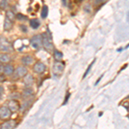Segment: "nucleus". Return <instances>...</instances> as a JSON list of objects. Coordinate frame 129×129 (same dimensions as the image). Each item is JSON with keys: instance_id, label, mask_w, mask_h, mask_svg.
<instances>
[{"instance_id": "obj_1", "label": "nucleus", "mask_w": 129, "mask_h": 129, "mask_svg": "<svg viewBox=\"0 0 129 129\" xmlns=\"http://www.w3.org/2000/svg\"><path fill=\"white\" fill-rule=\"evenodd\" d=\"M41 36H42V46L44 47V48L47 49V51H52L53 49V44L51 41L50 35L45 33Z\"/></svg>"}, {"instance_id": "obj_2", "label": "nucleus", "mask_w": 129, "mask_h": 129, "mask_svg": "<svg viewBox=\"0 0 129 129\" xmlns=\"http://www.w3.org/2000/svg\"><path fill=\"white\" fill-rule=\"evenodd\" d=\"M30 45L32 46L33 48L39 49L42 46V36L41 35L33 36L30 40Z\"/></svg>"}, {"instance_id": "obj_3", "label": "nucleus", "mask_w": 129, "mask_h": 129, "mask_svg": "<svg viewBox=\"0 0 129 129\" xmlns=\"http://www.w3.org/2000/svg\"><path fill=\"white\" fill-rule=\"evenodd\" d=\"M0 51H3V52L13 51V47H12L11 44L5 38H0Z\"/></svg>"}, {"instance_id": "obj_4", "label": "nucleus", "mask_w": 129, "mask_h": 129, "mask_svg": "<svg viewBox=\"0 0 129 129\" xmlns=\"http://www.w3.org/2000/svg\"><path fill=\"white\" fill-rule=\"evenodd\" d=\"M28 73V70H27L26 67L24 66H18L16 70V72L13 76V79H18V78H23V77Z\"/></svg>"}, {"instance_id": "obj_5", "label": "nucleus", "mask_w": 129, "mask_h": 129, "mask_svg": "<svg viewBox=\"0 0 129 129\" xmlns=\"http://www.w3.org/2000/svg\"><path fill=\"white\" fill-rule=\"evenodd\" d=\"M12 112L9 109L8 107H1L0 108V119L2 120H7L11 116Z\"/></svg>"}, {"instance_id": "obj_6", "label": "nucleus", "mask_w": 129, "mask_h": 129, "mask_svg": "<svg viewBox=\"0 0 129 129\" xmlns=\"http://www.w3.org/2000/svg\"><path fill=\"white\" fill-rule=\"evenodd\" d=\"M64 64L63 62L60 61H56L54 64H53V73L54 75H60L64 71Z\"/></svg>"}, {"instance_id": "obj_7", "label": "nucleus", "mask_w": 129, "mask_h": 129, "mask_svg": "<svg viewBox=\"0 0 129 129\" xmlns=\"http://www.w3.org/2000/svg\"><path fill=\"white\" fill-rule=\"evenodd\" d=\"M8 108L11 112H16L20 109V104L16 100H10L8 103Z\"/></svg>"}, {"instance_id": "obj_8", "label": "nucleus", "mask_w": 129, "mask_h": 129, "mask_svg": "<svg viewBox=\"0 0 129 129\" xmlns=\"http://www.w3.org/2000/svg\"><path fill=\"white\" fill-rule=\"evenodd\" d=\"M33 70H34L35 72L38 74H41L46 71V66L42 62H37V63L35 64L34 67H33Z\"/></svg>"}, {"instance_id": "obj_9", "label": "nucleus", "mask_w": 129, "mask_h": 129, "mask_svg": "<svg viewBox=\"0 0 129 129\" xmlns=\"http://www.w3.org/2000/svg\"><path fill=\"white\" fill-rule=\"evenodd\" d=\"M23 78H24V79H23L24 84L26 85L27 87L32 86V84H34V80H35V79H34V77H33V75L27 73V74L23 77Z\"/></svg>"}, {"instance_id": "obj_10", "label": "nucleus", "mask_w": 129, "mask_h": 129, "mask_svg": "<svg viewBox=\"0 0 129 129\" xmlns=\"http://www.w3.org/2000/svg\"><path fill=\"white\" fill-rule=\"evenodd\" d=\"M4 72L6 76H12L14 73V67L12 64H6L4 66Z\"/></svg>"}, {"instance_id": "obj_11", "label": "nucleus", "mask_w": 129, "mask_h": 129, "mask_svg": "<svg viewBox=\"0 0 129 129\" xmlns=\"http://www.w3.org/2000/svg\"><path fill=\"white\" fill-rule=\"evenodd\" d=\"M16 126V123L14 120H9V121H5V123L1 125V128L7 129V128H14Z\"/></svg>"}, {"instance_id": "obj_12", "label": "nucleus", "mask_w": 129, "mask_h": 129, "mask_svg": "<svg viewBox=\"0 0 129 129\" xmlns=\"http://www.w3.org/2000/svg\"><path fill=\"white\" fill-rule=\"evenodd\" d=\"M22 64H26V66H29L34 62V59L31 56H24V57L22 58Z\"/></svg>"}, {"instance_id": "obj_13", "label": "nucleus", "mask_w": 129, "mask_h": 129, "mask_svg": "<svg viewBox=\"0 0 129 129\" xmlns=\"http://www.w3.org/2000/svg\"><path fill=\"white\" fill-rule=\"evenodd\" d=\"M12 25H13V22L6 17L5 20V25H4V28H5V30H6V31L10 30L12 28Z\"/></svg>"}, {"instance_id": "obj_14", "label": "nucleus", "mask_w": 129, "mask_h": 129, "mask_svg": "<svg viewBox=\"0 0 129 129\" xmlns=\"http://www.w3.org/2000/svg\"><path fill=\"white\" fill-rule=\"evenodd\" d=\"M29 24H30V27L34 29H37V28L40 27V22H39L38 19H31L30 22H29Z\"/></svg>"}, {"instance_id": "obj_15", "label": "nucleus", "mask_w": 129, "mask_h": 129, "mask_svg": "<svg viewBox=\"0 0 129 129\" xmlns=\"http://www.w3.org/2000/svg\"><path fill=\"white\" fill-rule=\"evenodd\" d=\"M33 94H34L33 89L29 88V87H28V89H24L23 93H22V96H23L24 98H28V97L31 96V95H33Z\"/></svg>"}, {"instance_id": "obj_16", "label": "nucleus", "mask_w": 129, "mask_h": 129, "mask_svg": "<svg viewBox=\"0 0 129 129\" xmlns=\"http://www.w3.org/2000/svg\"><path fill=\"white\" fill-rule=\"evenodd\" d=\"M10 60V57L6 53H1L0 54V62L2 63H8Z\"/></svg>"}, {"instance_id": "obj_17", "label": "nucleus", "mask_w": 129, "mask_h": 129, "mask_svg": "<svg viewBox=\"0 0 129 129\" xmlns=\"http://www.w3.org/2000/svg\"><path fill=\"white\" fill-rule=\"evenodd\" d=\"M47 15H48V7L47 5H43L42 7V10H41V17L44 19V18H47Z\"/></svg>"}, {"instance_id": "obj_18", "label": "nucleus", "mask_w": 129, "mask_h": 129, "mask_svg": "<svg viewBox=\"0 0 129 129\" xmlns=\"http://www.w3.org/2000/svg\"><path fill=\"white\" fill-rule=\"evenodd\" d=\"M6 17H7L8 19H10V21H12V22H14V20L16 19L15 14H14L12 11H10V10L6 12Z\"/></svg>"}, {"instance_id": "obj_19", "label": "nucleus", "mask_w": 129, "mask_h": 129, "mask_svg": "<svg viewBox=\"0 0 129 129\" xmlns=\"http://www.w3.org/2000/svg\"><path fill=\"white\" fill-rule=\"evenodd\" d=\"M54 58H55L56 61H60V60L62 59V58H63V53L56 50L54 52Z\"/></svg>"}, {"instance_id": "obj_20", "label": "nucleus", "mask_w": 129, "mask_h": 129, "mask_svg": "<svg viewBox=\"0 0 129 129\" xmlns=\"http://www.w3.org/2000/svg\"><path fill=\"white\" fill-rule=\"evenodd\" d=\"M16 18L17 20H19V21H26V20H28V17H27L26 16L22 15V14H17V15L16 16Z\"/></svg>"}, {"instance_id": "obj_21", "label": "nucleus", "mask_w": 129, "mask_h": 129, "mask_svg": "<svg viewBox=\"0 0 129 129\" xmlns=\"http://www.w3.org/2000/svg\"><path fill=\"white\" fill-rule=\"evenodd\" d=\"M31 103H32V102H31ZM30 103H29V101H27L26 103H24V104L22 106V108H21L20 109L22 110V111H23V110L28 109V108H29V106H30Z\"/></svg>"}, {"instance_id": "obj_22", "label": "nucleus", "mask_w": 129, "mask_h": 129, "mask_svg": "<svg viewBox=\"0 0 129 129\" xmlns=\"http://www.w3.org/2000/svg\"><path fill=\"white\" fill-rule=\"evenodd\" d=\"M7 0H2V2L0 3V7L2 8V9H5L6 7H7Z\"/></svg>"}, {"instance_id": "obj_23", "label": "nucleus", "mask_w": 129, "mask_h": 129, "mask_svg": "<svg viewBox=\"0 0 129 129\" xmlns=\"http://www.w3.org/2000/svg\"><path fill=\"white\" fill-rule=\"evenodd\" d=\"M94 62H95V60H94V61H93V63H94ZM93 63H91V64H89V66L88 69H87V70H86V72H85V73H84V78H86V77H87V75H88V73H89V70H90V69H91V66H92V64H93Z\"/></svg>"}, {"instance_id": "obj_24", "label": "nucleus", "mask_w": 129, "mask_h": 129, "mask_svg": "<svg viewBox=\"0 0 129 129\" xmlns=\"http://www.w3.org/2000/svg\"><path fill=\"white\" fill-rule=\"evenodd\" d=\"M106 1H108V0H95L94 4H95V5H101V4L105 3Z\"/></svg>"}, {"instance_id": "obj_25", "label": "nucleus", "mask_w": 129, "mask_h": 129, "mask_svg": "<svg viewBox=\"0 0 129 129\" xmlns=\"http://www.w3.org/2000/svg\"><path fill=\"white\" fill-rule=\"evenodd\" d=\"M84 10H85L86 12H90V11H91V6L89 5V4H87V5L84 6Z\"/></svg>"}, {"instance_id": "obj_26", "label": "nucleus", "mask_w": 129, "mask_h": 129, "mask_svg": "<svg viewBox=\"0 0 129 129\" xmlns=\"http://www.w3.org/2000/svg\"><path fill=\"white\" fill-rule=\"evenodd\" d=\"M4 94H5V89H4L3 86H1V85H0V99L3 97Z\"/></svg>"}, {"instance_id": "obj_27", "label": "nucleus", "mask_w": 129, "mask_h": 129, "mask_svg": "<svg viewBox=\"0 0 129 129\" xmlns=\"http://www.w3.org/2000/svg\"><path fill=\"white\" fill-rule=\"evenodd\" d=\"M21 29L22 30V32H24V33H27V31H28V29H27V28H26V26L25 25H21Z\"/></svg>"}, {"instance_id": "obj_28", "label": "nucleus", "mask_w": 129, "mask_h": 129, "mask_svg": "<svg viewBox=\"0 0 129 129\" xmlns=\"http://www.w3.org/2000/svg\"><path fill=\"white\" fill-rule=\"evenodd\" d=\"M4 81H5V75H3V74L0 73V82H4Z\"/></svg>"}, {"instance_id": "obj_29", "label": "nucleus", "mask_w": 129, "mask_h": 129, "mask_svg": "<svg viewBox=\"0 0 129 129\" xmlns=\"http://www.w3.org/2000/svg\"><path fill=\"white\" fill-rule=\"evenodd\" d=\"M4 64H3V63L2 62H0V73H2V72H4Z\"/></svg>"}, {"instance_id": "obj_30", "label": "nucleus", "mask_w": 129, "mask_h": 129, "mask_svg": "<svg viewBox=\"0 0 129 129\" xmlns=\"http://www.w3.org/2000/svg\"><path fill=\"white\" fill-rule=\"evenodd\" d=\"M69 96H70V93H67V95H66V101H64V104H66V103H67V101H68V98H69Z\"/></svg>"}]
</instances>
